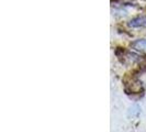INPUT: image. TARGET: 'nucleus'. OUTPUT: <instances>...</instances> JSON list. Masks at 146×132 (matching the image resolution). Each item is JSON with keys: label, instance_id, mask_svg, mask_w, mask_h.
I'll return each mask as SVG.
<instances>
[{"label": "nucleus", "instance_id": "obj_2", "mask_svg": "<svg viewBox=\"0 0 146 132\" xmlns=\"http://www.w3.org/2000/svg\"><path fill=\"white\" fill-rule=\"evenodd\" d=\"M132 47L136 51L141 52V53H145L146 54V39L144 40H137L135 42L132 43Z\"/></svg>", "mask_w": 146, "mask_h": 132}, {"label": "nucleus", "instance_id": "obj_1", "mask_svg": "<svg viewBox=\"0 0 146 132\" xmlns=\"http://www.w3.org/2000/svg\"><path fill=\"white\" fill-rule=\"evenodd\" d=\"M129 25L132 28H143L146 25V17H139L130 21Z\"/></svg>", "mask_w": 146, "mask_h": 132}]
</instances>
